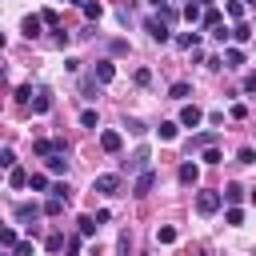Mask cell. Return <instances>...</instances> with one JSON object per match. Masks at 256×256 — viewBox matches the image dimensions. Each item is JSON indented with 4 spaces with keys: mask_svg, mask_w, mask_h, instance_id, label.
I'll list each match as a JSON object with an SVG mask.
<instances>
[{
    "mask_svg": "<svg viewBox=\"0 0 256 256\" xmlns=\"http://www.w3.org/2000/svg\"><path fill=\"white\" fill-rule=\"evenodd\" d=\"M200 20H204V28H208V32H216V28H220V12H216V8H204V16H200Z\"/></svg>",
    "mask_w": 256,
    "mask_h": 256,
    "instance_id": "24",
    "label": "cell"
},
{
    "mask_svg": "<svg viewBox=\"0 0 256 256\" xmlns=\"http://www.w3.org/2000/svg\"><path fill=\"white\" fill-rule=\"evenodd\" d=\"M40 28H44V20H40V16H24V24H20V32H24L28 40H36V36H40Z\"/></svg>",
    "mask_w": 256,
    "mask_h": 256,
    "instance_id": "11",
    "label": "cell"
},
{
    "mask_svg": "<svg viewBox=\"0 0 256 256\" xmlns=\"http://www.w3.org/2000/svg\"><path fill=\"white\" fill-rule=\"evenodd\" d=\"M176 176H180V184H196V180H200V168H196V164H192V160H184V164H180V172H176Z\"/></svg>",
    "mask_w": 256,
    "mask_h": 256,
    "instance_id": "14",
    "label": "cell"
},
{
    "mask_svg": "<svg viewBox=\"0 0 256 256\" xmlns=\"http://www.w3.org/2000/svg\"><path fill=\"white\" fill-rule=\"evenodd\" d=\"M224 220H228V224H244V208H228Z\"/></svg>",
    "mask_w": 256,
    "mask_h": 256,
    "instance_id": "37",
    "label": "cell"
},
{
    "mask_svg": "<svg viewBox=\"0 0 256 256\" xmlns=\"http://www.w3.org/2000/svg\"><path fill=\"white\" fill-rule=\"evenodd\" d=\"M0 244H4V248H16V244H20L16 228H0Z\"/></svg>",
    "mask_w": 256,
    "mask_h": 256,
    "instance_id": "29",
    "label": "cell"
},
{
    "mask_svg": "<svg viewBox=\"0 0 256 256\" xmlns=\"http://www.w3.org/2000/svg\"><path fill=\"white\" fill-rule=\"evenodd\" d=\"M236 160H240V164H256V152H252V148H240Z\"/></svg>",
    "mask_w": 256,
    "mask_h": 256,
    "instance_id": "40",
    "label": "cell"
},
{
    "mask_svg": "<svg viewBox=\"0 0 256 256\" xmlns=\"http://www.w3.org/2000/svg\"><path fill=\"white\" fill-rule=\"evenodd\" d=\"M76 228H80V236H92L100 224H96V216H80V220H76Z\"/></svg>",
    "mask_w": 256,
    "mask_h": 256,
    "instance_id": "25",
    "label": "cell"
},
{
    "mask_svg": "<svg viewBox=\"0 0 256 256\" xmlns=\"http://www.w3.org/2000/svg\"><path fill=\"white\" fill-rule=\"evenodd\" d=\"M144 32H148L156 44H168V40H172V32H168V20H156V16H148V20H144Z\"/></svg>",
    "mask_w": 256,
    "mask_h": 256,
    "instance_id": "2",
    "label": "cell"
},
{
    "mask_svg": "<svg viewBox=\"0 0 256 256\" xmlns=\"http://www.w3.org/2000/svg\"><path fill=\"white\" fill-rule=\"evenodd\" d=\"M64 204H68V200H60V196H48V200H44V216H60V212H64Z\"/></svg>",
    "mask_w": 256,
    "mask_h": 256,
    "instance_id": "21",
    "label": "cell"
},
{
    "mask_svg": "<svg viewBox=\"0 0 256 256\" xmlns=\"http://www.w3.org/2000/svg\"><path fill=\"white\" fill-rule=\"evenodd\" d=\"M220 204H224L220 192H196V212H200V216H212Z\"/></svg>",
    "mask_w": 256,
    "mask_h": 256,
    "instance_id": "3",
    "label": "cell"
},
{
    "mask_svg": "<svg viewBox=\"0 0 256 256\" xmlns=\"http://www.w3.org/2000/svg\"><path fill=\"white\" fill-rule=\"evenodd\" d=\"M152 184H156V172L148 168V172H140V176H136V184H132V196H148V192H152Z\"/></svg>",
    "mask_w": 256,
    "mask_h": 256,
    "instance_id": "8",
    "label": "cell"
},
{
    "mask_svg": "<svg viewBox=\"0 0 256 256\" xmlns=\"http://www.w3.org/2000/svg\"><path fill=\"white\" fill-rule=\"evenodd\" d=\"M148 160H152V152H148V148H136V152H132V160H124V168L140 176V172H148Z\"/></svg>",
    "mask_w": 256,
    "mask_h": 256,
    "instance_id": "5",
    "label": "cell"
},
{
    "mask_svg": "<svg viewBox=\"0 0 256 256\" xmlns=\"http://www.w3.org/2000/svg\"><path fill=\"white\" fill-rule=\"evenodd\" d=\"M224 12H228V16L236 20V24L244 20V4H240V0H228V4H224Z\"/></svg>",
    "mask_w": 256,
    "mask_h": 256,
    "instance_id": "26",
    "label": "cell"
},
{
    "mask_svg": "<svg viewBox=\"0 0 256 256\" xmlns=\"http://www.w3.org/2000/svg\"><path fill=\"white\" fill-rule=\"evenodd\" d=\"M84 16H88V20H100V16H104V4H100V0H84Z\"/></svg>",
    "mask_w": 256,
    "mask_h": 256,
    "instance_id": "23",
    "label": "cell"
},
{
    "mask_svg": "<svg viewBox=\"0 0 256 256\" xmlns=\"http://www.w3.org/2000/svg\"><path fill=\"white\" fill-rule=\"evenodd\" d=\"M136 84H152V72L148 68H136Z\"/></svg>",
    "mask_w": 256,
    "mask_h": 256,
    "instance_id": "42",
    "label": "cell"
},
{
    "mask_svg": "<svg viewBox=\"0 0 256 256\" xmlns=\"http://www.w3.org/2000/svg\"><path fill=\"white\" fill-rule=\"evenodd\" d=\"M0 80H4V64H0Z\"/></svg>",
    "mask_w": 256,
    "mask_h": 256,
    "instance_id": "47",
    "label": "cell"
},
{
    "mask_svg": "<svg viewBox=\"0 0 256 256\" xmlns=\"http://www.w3.org/2000/svg\"><path fill=\"white\" fill-rule=\"evenodd\" d=\"M244 92H256V72H248V76H244Z\"/></svg>",
    "mask_w": 256,
    "mask_h": 256,
    "instance_id": "44",
    "label": "cell"
},
{
    "mask_svg": "<svg viewBox=\"0 0 256 256\" xmlns=\"http://www.w3.org/2000/svg\"><path fill=\"white\" fill-rule=\"evenodd\" d=\"M124 128H128V132H132V136H144V124H140V120H136V116H128V120H124Z\"/></svg>",
    "mask_w": 256,
    "mask_h": 256,
    "instance_id": "36",
    "label": "cell"
},
{
    "mask_svg": "<svg viewBox=\"0 0 256 256\" xmlns=\"http://www.w3.org/2000/svg\"><path fill=\"white\" fill-rule=\"evenodd\" d=\"M212 36H216V40H220V44H224V40H232V28H224V24H220V28H216V32H212Z\"/></svg>",
    "mask_w": 256,
    "mask_h": 256,
    "instance_id": "41",
    "label": "cell"
},
{
    "mask_svg": "<svg viewBox=\"0 0 256 256\" xmlns=\"http://www.w3.org/2000/svg\"><path fill=\"white\" fill-rule=\"evenodd\" d=\"M116 188H120V176H116V172H104V176H96V180H92V192H104V196H112Z\"/></svg>",
    "mask_w": 256,
    "mask_h": 256,
    "instance_id": "6",
    "label": "cell"
},
{
    "mask_svg": "<svg viewBox=\"0 0 256 256\" xmlns=\"http://www.w3.org/2000/svg\"><path fill=\"white\" fill-rule=\"evenodd\" d=\"M92 80H96V84H112V80H116V64H112V60H96V64H92Z\"/></svg>",
    "mask_w": 256,
    "mask_h": 256,
    "instance_id": "4",
    "label": "cell"
},
{
    "mask_svg": "<svg viewBox=\"0 0 256 256\" xmlns=\"http://www.w3.org/2000/svg\"><path fill=\"white\" fill-rule=\"evenodd\" d=\"M188 92H192V84H188V80H176V84L168 88V100H184Z\"/></svg>",
    "mask_w": 256,
    "mask_h": 256,
    "instance_id": "17",
    "label": "cell"
},
{
    "mask_svg": "<svg viewBox=\"0 0 256 256\" xmlns=\"http://www.w3.org/2000/svg\"><path fill=\"white\" fill-rule=\"evenodd\" d=\"M40 20H44V24H52V28H60V12H56V8H44V12H40Z\"/></svg>",
    "mask_w": 256,
    "mask_h": 256,
    "instance_id": "31",
    "label": "cell"
},
{
    "mask_svg": "<svg viewBox=\"0 0 256 256\" xmlns=\"http://www.w3.org/2000/svg\"><path fill=\"white\" fill-rule=\"evenodd\" d=\"M156 132H160V140H168V144H172V140L180 136V124H176V120H160V128H156Z\"/></svg>",
    "mask_w": 256,
    "mask_h": 256,
    "instance_id": "15",
    "label": "cell"
},
{
    "mask_svg": "<svg viewBox=\"0 0 256 256\" xmlns=\"http://www.w3.org/2000/svg\"><path fill=\"white\" fill-rule=\"evenodd\" d=\"M248 36H252V28H248V24H236V28H232V40H236V44H244Z\"/></svg>",
    "mask_w": 256,
    "mask_h": 256,
    "instance_id": "32",
    "label": "cell"
},
{
    "mask_svg": "<svg viewBox=\"0 0 256 256\" xmlns=\"http://www.w3.org/2000/svg\"><path fill=\"white\" fill-rule=\"evenodd\" d=\"M52 108V92L48 88H36V96H32V112H48Z\"/></svg>",
    "mask_w": 256,
    "mask_h": 256,
    "instance_id": "12",
    "label": "cell"
},
{
    "mask_svg": "<svg viewBox=\"0 0 256 256\" xmlns=\"http://www.w3.org/2000/svg\"><path fill=\"white\" fill-rule=\"evenodd\" d=\"M200 120H204V112H200L196 104H184V108H180V124H184V128H196Z\"/></svg>",
    "mask_w": 256,
    "mask_h": 256,
    "instance_id": "9",
    "label": "cell"
},
{
    "mask_svg": "<svg viewBox=\"0 0 256 256\" xmlns=\"http://www.w3.org/2000/svg\"><path fill=\"white\" fill-rule=\"evenodd\" d=\"M0 256H8V252H0Z\"/></svg>",
    "mask_w": 256,
    "mask_h": 256,
    "instance_id": "50",
    "label": "cell"
},
{
    "mask_svg": "<svg viewBox=\"0 0 256 256\" xmlns=\"http://www.w3.org/2000/svg\"><path fill=\"white\" fill-rule=\"evenodd\" d=\"M100 148H104V152H120V148H124V136H120L116 128H104V132H100Z\"/></svg>",
    "mask_w": 256,
    "mask_h": 256,
    "instance_id": "7",
    "label": "cell"
},
{
    "mask_svg": "<svg viewBox=\"0 0 256 256\" xmlns=\"http://www.w3.org/2000/svg\"><path fill=\"white\" fill-rule=\"evenodd\" d=\"M64 252H68V256H80V240H76V236H72V240H68V244H64Z\"/></svg>",
    "mask_w": 256,
    "mask_h": 256,
    "instance_id": "43",
    "label": "cell"
},
{
    "mask_svg": "<svg viewBox=\"0 0 256 256\" xmlns=\"http://www.w3.org/2000/svg\"><path fill=\"white\" fill-rule=\"evenodd\" d=\"M44 164H48V172H52V176L68 172V160H64V152H52V156H44Z\"/></svg>",
    "mask_w": 256,
    "mask_h": 256,
    "instance_id": "13",
    "label": "cell"
},
{
    "mask_svg": "<svg viewBox=\"0 0 256 256\" xmlns=\"http://www.w3.org/2000/svg\"><path fill=\"white\" fill-rule=\"evenodd\" d=\"M80 124H84V128H96L100 120H96V112H92V108H84V112H80Z\"/></svg>",
    "mask_w": 256,
    "mask_h": 256,
    "instance_id": "35",
    "label": "cell"
},
{
    "mask_svg": "<svg viewBox=\"0 0 256 256\" xmlns=\"http://www.w3.org/2000/svg\"><path fill=\"white\" fill-rule=\"evenodd\" d=\"M240 4H256V0H240Z\"/></svg>",
    "mask_w": 256,
    "mask_h": 256,
    "instance_id": "48",
    "label": "cell"
},
{
    "mask_svg": "<svg viewBox=\"0 0 256 256\" xmlns=\"http://www.w3.org/2000/svg\"><path fill=\"white\" fill-rule=\"evenodd\" d=\"M0 48H4V32H0Z\"/></svg>",
    "mask_w": 256,
    "mask_h": 256,
    "instance_id": "46",
    "label": "cell"
},
{
    "mask_svg": "<svg viewBox=\"0 0 256 256\" xmlns=\"http://www.w3.org/2000/svg\"><path fill=\"white\" fill-rule=\"evenodd\" d=\"M244 64V52L240 48H224V68H240Z\"/></svg>",
    "mask_w": 256,
    "mask_h": 256,
    "instance_id": "16",
    "label": "cell"
},
{
    "mask_svg": "<svg viewBox=\"0 0 256 256\" xmlns=\"http://www.w3.org/2000/svg\"><path fill=\"white\" fill-rule=\"evenodd\" d=\"M0 168H16V152L12 148H0Z\"/></svg>",
    "mask_w": 256,
    "mask_h": 256,
    "instance_id": "34",
    "label": "cell"
},
{
    "mask_svg": "<svg viewBox=\"0 0 256 256\" xmlns=\"http://www.w3.org/2000/svg\"><path fill=\"white\" fill-rule=\"evenodd\" d=\"M64 244H68V240H64L60 232H52V236L44 240V248H48V252H64Z\"/></svg>",
    "mask_w": 256,
    "mask_h": 256,
    "instance_id": "28",
    "label": "cell"
},
{
    "mask_svg": "<svg viewBox=\"0 0 256 256\" xmlns=\"http://www.w3.org/2000/svg\"><path fill=\"white\" fill-rule=\"evenodd\" d=\"M32 96H36L32 84H20V88H16V100H20V104H32Z\"/></svg>",
    "mask_w": 256,
    "mask_h": 256,
    "instance_id": "33",
    "label": "cell"
},
{
    "mask_svg": "<svg viewBox=\"0 0 256 256\" xmlns=\"http://www.w3.org/2000/svg\"><path fill=\"white\" fill-rule=\"evenodd\" d=\"M220 160H224V156L216 152V144H212V148H204V164H220Z\"/></svg>",
    "mask_w": 256,
    "mask_h": 256,
    "instance_id": "39",
    "label": "cell"
},
{
    "mask_svg": "<svg viewBox=\"0 0 256 256\" xmlns=\"http://www.w3.org/2000/svg\"><path fill=\"white\" fill-rule=\"evenodd\" d=\"M176 44H180V48H196V44H200V32H180Z\"/></svg>",
    "mask_w": 256,
    "mask_h": 256,
    "instance_id": "27",
    "label": "cell"
},
{
    "mask_svg": "<svg viewBox=\"0 0 256 256\" xmlns=\"http://www.w3.org/2000/svg\"><path fill=\"white\" fill-rule=\"evenodd\" d=\"M28 188H32V192H48L52 184H48V176H44V172H32V176H28Z\"/></svg>",
    "mask_w": 256,
    "mask_h": 256,
    "instance_id": "19",
    "label": "cell"
},
{
    "mask_svg": "<svg viewBox=\"0 0 256 256\" xmlns=\"http://www.w3.org/2000/svg\"><path fill=\"white\" fill-rule=\"evenodd\" d=\"M220 196H224V200H228V204H232V208H236V204H240V200H244V188H240V184H228V188H224V192H220Z\"/></svg>",
    "mask_w": 256,
    "mask_h": 256,
    "instance_id": "20",
    "label": "cell"
},
{
    "mask_svg": "<svg viewBox=\"0 0 256 256\" xmlns=\"http://www.w3.org/2000/svg\"><path fill=\"white\" fill-rule=\"evenodd\" d=\"M200 16H204V12H200V4H192V0H188V4H184V20H188V24H196Z\"/></svg>",
    "mask_w": 256,
    "mask_h": 256,
    "instance_id": "30",
    "label": "cell"
},
{
    "mask_svg": "<svg viewBox=\"0 0 256 256\" xmlns=\"http://www.w3.org/2000/svg\"><path fill=\"white\" fill-rule=\"evenodd\" d=\"M248 200H252V204H256V188H252V192H248Z\"/></svg>",
    "mask_w": 256,
    "mask_h": 256,
    "instance_id": "45",
    "label": "cell"
},
{
    "mask_svg": "<svg viewBox=\"0 0 256 256\" xmlns=\"http://www.w3.org/2000/svg\"><path fill=\"white\" fill-rule=\"evenodd\" d=\"M40 216H44V204H36V200H32V204H28V200H24V204H16V220H20L24 228H32Z\"/></svg>",
    "mask_w": 256,
    "mask_h": 256,
    "instance_id": "1",
    "label": "cell"
},
{
    "mask_svg": "<svg viewBox=\"0 0 256 256\" xmlns=\"http://www.w3.org/2000/svg\"><path fill=\"white\" fill-rule=\"evenodd\" d=\"M8 184L12 188H28V172L24 168H8Z\"/></svg>",
    "mask_w": 256,
    "mask_h": 256,
    "instance_id": "18",
    "label": "cell"
},
{
    "mask_svg": "<svg viewBox=\"0 0 256 256\" xmlns=\"http://www.w3.org/2000/svg\"><path fill=\"white\" fill-rule=\"evenodd\" d=\"M72 4H84V0H72Z\"/></svg>",
    "mask_w": 256,
    "mask_h": 256,
    "instance_id": "49",
    "label": "cell"
},
{
    "mask_svg": "<svg viewBox=\"0 0 256 256\" xmlns=\"http://www.w3.org/2000/svg\"><path fill=\"white\" fill-rule=\"evenodd\" d=\"M156 244H176V228L172 224H160L156 228Z\"/></svg>",
    "mask_w": 256,
    "mask_h": 256,
    "instance_id": "22",
    "label": "cell"
},
{
    "mask_svg": "<svg viewBox=\"0 0 256 256\" xmlns=\"http://www.w3.org/2000/svg\"><path fill=\"white\" fill-rule=\"evenodd\" d=\"M212 144H216V132L208 128V132H200V136L188 140V152H204V148H212Z\"/></svg>",
    "mask_w": 256,
    "mask_h": 256,
    "instance_id": "10",
    "label": "cell"
},
{
    "mask_svg": "<svg viewBox=\"0 0 256 256\" xmlns=\"http://www.w3.org/2000/svg\"><path fill=\"white\" fill-rule=\"evenodd\" d=\"M32 252H36V248H32V240H20V244L12 248V256H32Z\"/></svg>",
    "mask_w": 256,
    "mask_h": 256,
    "instance_id": "38",
    "label": "cell"
}]
</instances>
